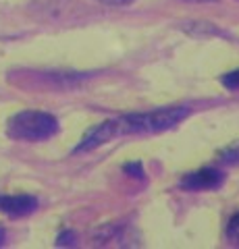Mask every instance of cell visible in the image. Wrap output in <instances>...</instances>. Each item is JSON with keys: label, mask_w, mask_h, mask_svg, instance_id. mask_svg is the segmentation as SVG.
<instances>
[{"label": "cell", "mask_w": 239, "mask_h": 249, "mask_svg": "<svg viewBox=\"0 0 239 249\" xmlns=\"http://www.w3.org/2000/svg\"><path fill=\"white\" fill-rule=\"evenodd\" d=\"M189 114L187 106H165L146 112H129L114 119L117 135H154L177 127Z\"/></svg>", "instance_id": "obj_1"}, {"label": "cell", "mask_w": 239, "mask_h": 249, "mask_svg": "<svg viewBox=\"0 0 239 249\" xmlns=\"http://www.w3.org/2000/svg\"><path fill=\"white\" fill-rule=\"evenodd\" d=\"M58 133L56 116L42 110H21L11 116L6 135L15 142H46Z\"/></svg>", "instance_id": "obj_2"}, {"label": "cell", "mask_w": 239, "mask_h": 249, "mask_svg": "<svg viewBox=\"0 0 239 249\" xmlns=\"http://www.w3.org/2000/svg\"><path fill=\"white\" fill-rule=\"evenodd\" d=\"M96 245H102V247H127V245H137L133 241H137V235L131 231L129 224H123V222H110V224H104L96 231Z\"/></svg>", "instance_id": "obj_3"}, {"label": "cell", "mask_w": 239, "mask_h": 249, "mask_svg": "<svg viewBox=\"0 0 239 249\" xmlns=\"http://www.w3.org/2000/svg\"><path fill=\"white\" fill-rule=\"evenodd\" d=\"M222 183H225V173L212 166L187 173L181 178V187L189 191H212V189H219Z\"/></svg>", "instance_id": "obj_4"}, {"label": "cell", "mask_w": 239, "mask_h": 249, "mask_svg": "<svg viewBox=\"0 0 239 249\" xmlns=\"http://www.w3.org/2000/svg\"><path fill=\"white\" fill-rule=\"evenodd\" d=\"M114 137H119L117 135V124H114V119H109V121H104V123H98L92 129L86 131V135L81 137V142L75 145L73 154L92 152V150H96V147H100V145L109 143L110 139H114Z\"/></svg>", "instance_id": "obj_5"}, {"label": "cell", "mask_w": 239, "mask_h": 249, "mask_svg": "<svg viewBox=\"0 0 239 249\" xmlns=\"http://www.w3.org/2000/svg\"><path fill=\"white\" fill-rule=\"evenodd\" d=\"M37 199L27 193H17V196H0V212L13 218L27 216L36 212Z\"/></svg>", "instance_id": "obj_6"}, {"label": "cell", "mask_w": 239, "mask_h": 249, "mask_svg": "<svg viewBox=\"0 0 239 249\" xmlns=\"http://www.w3.org/2000/svg\"><path fill=\"white\" fill-rule=\"evenodd\" d=\"M219 160L222 164H229V166H235L239 164V142L231 143L229 147H225L221 154H219Z\"/></svg>", "instance_id": "obj_7"}, {"label": "cell", "mask_w": 239, "mask_h": 249, "mask_svg": "<svg viewBox=\"0 0 239 249\" xmlns=\"http://www.w3.org/2000/svg\"><path fill=\"white\" fill-rule=\"evenodd\" d=\"M225 235L231 243L239 245V212L231 216V220L227 222V229H225Z\"/></svg>", "instance_id": "obj_8"}, {"label": "cell", "mask_w": 239, "mask_h": 249, "mask_svg": "<svg viewBox=\"0 0 239 249\" xmlns=\"http://www.w3.org/2000/svg\"><path fill=\"white\" fill-rule=\"evenodd\" d=\"M221 83L225 85L227 89H239V69H237V71H231L227 75H222Z\"/></svg>", "instance_id": "obj_9"}, {"label": "cell", "mask_w": 239, "mask_h": 249, "mask_svg": "<svg viewBox=\"0 0 239 249\" xmlns=\"http://www.w3.org/2000/svg\"><path fill=\"white\" fill-rule=\"evenodd\" d=\"M127 175L135 177V178H144V168H142V162H129V164L123 166Z\"/></svg>", "instance_id": "obj_10"}, {"label": "cell", "mask_w": 239, "mask_h": 249, "mask_svg": "<svg viewBox=\"0 0 239 249\" xmlns=\"http://www.w3.org/2000/svg\"><path fill=\"white\" fill-rule=\"evenodd\" d=\"M73 232L71 231H67V232H63V235L58 237V245H73Z\"/></svg>", "instance_id": "obj_11"}, {"label": "cell", "mask_w": 239, "mask_h": 249, "mask_svg": "<svg viewBox=\"0 0 239 249\" xmlns=\"http://www.w3.org/2000/svg\"><path fill=\"white\" fill-rule=\"evenodd\" d=\"M102 4H109V6H127L131 4L133 0H100Z\"/></svg>", "instance_id": "obj_12"}, {"label": "cell", "mask_w": 239, "mask_h": 249, "mask_svg": "<svg viewBox=\"0 0 239 249\" xmlns=\"http://www.w3.org/2000/svg\"><path fill=\"white\" fill-rule=\"evenodd\" d=\"M4 239H6V232H4V229H2V227H0V245L4 243Z\"/></svg>", "instance_id": "obj_13"}, {"label": "cell", "mask_w": 239, "mask_h": 249, "mask_svg": "<svg viewBox=\"0 0 239 249\" xmlns=\"http://www.w3.org/2000/svg\"><path fill=\"white\" fill-rule=\"evenodd\" d=\"M183 2H214V0H183Z\"/></svg>", "instance_id": "obj_14"}]
</instances>
